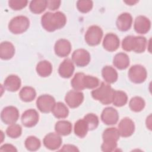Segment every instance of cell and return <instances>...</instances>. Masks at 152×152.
<instances>
[{
    "label": "cell",
    "mask_w": 152,
    "mask_h": 152,
    "mask_svg": "<svg viewBox=\"0 0 152 152\" xmlns=\"http://www.w3.org/2000/svg\"><path fill=\"white\" fill-rule=\"evenodd\" d=\"M66 22V18L65 14L57 11L52 13L47 12L42 16L41 23L43 28L49 32L54 31L65 26Z\"/></svg>",
    "instance_id": "6da1fadb"
},
{
    "label": "cell",
    "mask_w": 152,
    "mask_h": 152,
    "mask_svg": "<svg viewBox=\"0 0 152 152\" xmlns=\"http://www.w3.org/2000/svg\"><path fill=\"white\" fill-rule=\"evenodd\" d=\"M147 40L142 36H128L122 42V49L127 52L134 51L136 53L144 52L146 48Z\"/></svg>",
    "instance_id": "7a4b0ae2"
},
{
    "label": "cell",
    "mask_w": 152,
    "mask_h": 152,
    "mask_svg": "<svg viewBox=\"0 0 152 152\" xmlns=\"http://www.w3.org/2000/svg\"><path fill=\"white\" fill-rule=\"evenodd\" d=\"M115 91L110 85L102 82L98 88L91 91V96L102 104H109L113 102Z\"/></svg>",
    "instance_id": "3957f363"
},
{
    "label": "cell",
    "mask_w": 152,
    "mask_h": 152,
    "mask_svg": "<svg viewBox=\"0 0 152 152\" xmlns=\"http://www.w3.org/2000/svg\"><path fill=\"white\" fill-rule=\"evenodd\" d=\"M29 26L28 18L23 15H19L11 19L8 24V28L13 34H18L25 32L28 28Z\"/></svg>",
    "instance_id": "277c9868"
},
{
    "label": "cell",
    "mask_w": 152,
    "mask_h": 152,
    "mask_svg": "<svg viewBox=\"0 0 152 152\" xmlns=\"http://www.w3.org/2000/svg\"><path fill=\"white\" fill-rule=\"evenodd\" d=\"M103 31L97 26H91L87 29L85 34V40L90 46L98 45L103 37Z\"/></svg>",
    "instance_id": "5b68a950"
},
{
    "label": "cell",
    "mask_w": 152,
    "mask_h": 152,
    "mask_svg": "<svg viewBox=\"0 0 152 152\" xmlns=\"http://www.w3.org/2000/svg\"><path fill=\"white\" fill-rule=\"evenodd\" d=\"M146 69L141 65L132 66L128 71L129 80L134 83L140 84L143 83L147 78Z\"/></svg>",
    "instance_id": "8992f818"
},
{
    "label": "cell",
    "mask_w": 152,
    "mask_h": 152,
    "mask_svg": "<svg viewBox=\"0 0 152 152\" xmlns=\"http://www.w3.org/2000/svg\"><path fill=\"white\" fill-rule=\"evenodd\" d=\"M55 103L54 97L49 94L41 95L36 100L37 107L43 113L50 112Z\"/></svg>",
    "instance_id": "52a82bcc"
},
{
    "label": "cell",
    "mask_w": 152,
    "mask_h": 152,
    "mask_svg": "<svg viewBox=\"0 0 152 152\" xmlns=\"http://www.w3.org/2000/svg\"><path fill=\"white\" fill-rule=\"evenodd\" d=\"M19 118V112L17 107L10 106L4 108L1 113V118L5 124H15Z\"/></svg>",
    "instance_id": "ba28073f"
},
{
    "label": "cell",
    "mask_w": 152,
    "mask_h": 152,
    "mask_svg": "<svg viewBox=\"0 0 152 152\" xmlns=\"http://www.w3.org/2000/svg\"><path fill=\"white\" fill-rule=\"evenodd\" d=\"M72 60L77 66H86L90 61V55L86 49H78L73 52Z\"/></svg>",
    "instance_id": "9c48e42d"
},
{
    "label": "cell",
    "mask_w": 152,
    "mask_h": 152,
    "mask_svg": "<svg viewBox=\"0 0 152 152\" xmlns=\"http://www.w3.org/2000/svg\"><path fill=\"white\" fill-rule=\"evenodd\" d=\"M65 100L71 108H76L83 103L84 100V94L81 91L70 90L66 94Z\"/></svg>",
    "instance_id": "30bf717a"
},
{
    "label": "cell",
    "mask_w": 152,
    "mask_h": 152,
    "mask_svg": "<svg viewBox=\"0 0 152 152\" xmlns=\"http://www.w3.org/2000/svg\"><path fill=\"white\" fill-rule=\"evenodd\" d=\"M101 119L106 125H115L118 122L119 119L118 112L115 109L112 107H106L102 111Z\"/></svg>",
    "instance_id": "8fae6325"
},
{
    "label": "cell",
    "mask_w": 152,
    "mask_h": 152,
    "mask_svg": "<svg viewBox=\"0 0 152 152\" xmlns=\"http://www.w3.org/2000/svg\"><path fill=\"white\" fill-rule=\"evenodd\" d=\"M118 131L120 135L128 137L133 134L135 131L134 122L129 118H124L118 124Z\"/></svg>",
    "instance_id": "7c38bea8"
},
{
    "label": "cell",
    "mask_w": 152,
    "mask_h": 152,
    "mask_svg": "<svg viewBox=\"0 0 152 152\" xmlns=\"http://www.w3.org/2000/svg\"><path fill=\"white\" fill-rule=\"evenodd\" d=\"M39 119V115L37 112L34 109H28L26 110L21 116V122L23 125L28 128L35 126Z\"/></svg>",
    "instance_id": "4fadbf2b"
},
{
    "label": "cell",
    "mask_w": 152,
    "mask_h": 152,
    "mask_svg": "<svg viewBox=\"0 0 152 152\" xmlns=\"http://www.w3.org/2000/svg\"><path fill=\"white\" fill-rule=\"evenodd\" d=\"M62 138L58 134L50 132L43 138V144L48 149L55 150L59 148L62 144Z\"/></svg>",
    "instance_id": "5bb4252c"
},
{
    "label": "cell",
    "mask_w": 152,
    "mask_h": 152,
    "mask_svg": "<svg viewBox=\"0 0 152 152\" xmlns=\"http://www.w3.org/2000/svg\"><path fill=\"white\" fill-rule=\"evenodd\" d=\"M54 50L57 56L59 57H66L71 52V45L66 39H59L55 43Z\"/></svg>",
    "instance_id": "9a60e30c"
},
{
    "label": "cell",
    "mask_w": 152,
    "mask_h": 152,
    "mask_svg": "<svg viewBox=\"0 0 152 152\" xmlns=\"http://www.w3.org/2000/svg\"><path fill=\"white\" fill-rule=\"evenodd\" d=\"M134 27L137 33L139 34H145L151 28V21L146 17L139 15L135 20Z\"/></svg>",
    "instance_id": "2e32d148"
},
{
    "label": "cell",
    "mask_w": 152,
    "mask_h": 152,
    "mask_svg": "<svg viewBox=\"0 0 152 152\" xmlns=\"http://www.w3.org/2000/svg\"><path fill=\"white\" fill-rule=\"evenodd\" d=\"M120 41L117 35L110 33L106 34L103 41V46L107 51L113 52L118 49Z\"/></svg>",
    "instance_id": "e0dca14e"
},
{
    "label": "cell",
    "mask_w": 152,
    "mask_h": 152,
    "mask_svg": "<svg viewBox=\"0 0 152 152\" xmlns=\"http://www.w3.org/2000/svg\"><path fill=\"white\" fill-rule=\"evenodd\" d=\"M116 23L119 30L126 31L131 27L132 23V16L129 13L124 12L118 16Z\"/></svg>",
    "instance_id": "ac0fdd59"
},
{
    "label": "cell",
    "mask_w": 152,
    "mask_h": 152,
    "mask_svg": "<svg viewBox=\"0 0 152 152\" xmlns=\"http://www.w3.org/2000/svg\"><path fill=\"white\" fill-rule=\"evenodd\" d=\"M74 69V65L72 61L69 58H67L64 59L60 64L58 69V72L61 77L69 78L72 75Z\"/></svg>",
    "instance_id": "d6986e66"
},
{
    "label": "cell",
    "mask_w": 152,
    "mask_h": 152,
    "mask_svg": "<svg viewBox=\"0 0 152 152\" xmlns=\"http://www.w3.org/2000/svg\"><path fill=\"white\" fill-rule=\"evenodd\" d=\"M15 48L10 42H2L0 45V57L2 59L8 60L13 57Z\"/></svg>",
    "instance_id": "ffe728a7"
},
{
    "label": "cell",
    "mask_w": 152,
    "mask_h": 152,
    "mask_svg": "<svg viewBox=\"0 0 152 152\" xmlns=\"http://www.w3.org/2000/svg\"><path fill=\"white\" fill-rule=\"evenodd\" d=\"M21 84L20 78L16 75H8L4 82V87L12 92L17 91L20 88Z\"/></svg>",
    "instance_id": "44dd1931"
},
{
    "label": "cell",
    "mask_w": 152,
    "mask_h": 152,
    "mask_svg": "<svg viewBox=\"0 0 152 152\" xmlns=\"http://www.w3.org/2000/svg\"><path fill=\"white\" fill-rule=\"evenodd\" d=\"M113 64L118 69H125L129 65V58L126 53L120 52L114 56Z\"/></svg>",
    "instance_id": "7402d4cb"
},
{
    "label": "cell",
    "mask_w": 152,
    "mask_h": 152,
    "mask_svg": "<svg viewBox=\"0 0 152 152\" xmlns=\"http://www.w3.org/2000/svg\"><path fill=\"white\" fill-rule=\"evenodd\" d=\"M119 132L118 129L116 128L111 127L106 129L102 134V138L103 142L117 143L118 140L119 138Z\"/></svg>",
    "instance_id": "603a6c76"
},
{
    "label": "cell",
    "mask_w": 152,
    "mask_h": 152,
    "mask_svg": "<svg viewBox=\"0 0 152 152\" xmlns=\"http://www.w3.org/2000/svg\"><path fill=\"white\" fill-rule=\"evenodd\" d=\"M102 75L104 81L109 84L115 83L118 80V72L111 66H105L102 71Z\"/></svg>",
    "instance_id": "cb8c5ba5"
},
{
    "label": "cell",
    "mask_w": 152,
    "mask_h": 152,
    "mask_svg": "<svg viewBox=\"0 0 152 152\" xmlns=\"http://www.w3.org/2000/svg\"><path fill=\"white\" fill-rule=\"evenodd\" d=\"M55 130L60 135H68L72 131V124L68 121H59L56 123Z\"/></svg>",
    "instance_id": "d4e9b609"
},
{
    "label": "cell",
    "mask_w": 152,
    "mask_h": 152,
    "mask_svg": "<svg viewBox=\"0 0 152 152\" xmlns=\"http://www.w3.org/2000/svg\"><path fill=\"white\" fill-rule=\"evenodd\" d=\"M36 71L40 77H48L52 72V65L48 61H41L36 66Z\"/></svg>",
    "instance_id": "484cf974"
},
{
    "label": "cell",
    "mask_w": 152,
    "mask_h": 152,
    "mask_svg": "<svg viewBox=\"0 0 152 152\" xmlns=\"http://www.w3.org/2000/svg\"><path fill=\"white\" fill-rule=\"evenodd\" d=\"M74 131L77 136L80 138H84L89 131L87 123L84 119L78 120L75 123Z\"/></svg>",
    "instance_id": "4316f807"
},
{
    "label": "cell",
    "mask_w": 152,
    "mask_h": 152,
    "mask_svg": "<svg viewBox=\"0 0 152 152\" xmlns=\"http://www.w3.org/2000/svg\"><path fill=\"white\" fill-rule=\"evenodd\" d=\"M52 112L53 115L58 119L65 118L69 114V110L65 104L62 102H58L55 104Z\"/></svg>",
    "instance_id": "83f0119b"
},
{
    "label": "cell",
    "mask_w": 152,
    "mask_h": 152,
    "mask_svg": "<svg viewBox=\"0 0 152 152\" xmlns=\"http://www.w3.org/2000/svg\"><path fill=\"white\" fill-rule=\"evenodd\" d=\"M19 96L23 101L25 102H30L35 99L36 93L34 88L26 86L21 88L20 91Z\"/></svg>",
    "instance_id": "f1b7e54d"
},
{
    "label": "cell",
    "mask_w": 152,
    "mask_h": 152,
    "mask_svg": "<svg viewBox=\"0 0 152 152\" xmlns=\"http://www.w3.org/2000/svg\"><path fill=\"white\" fill-rule=\"evenodd\" d=\"M47 7V1L33 0L30 3L29 8L34 14H40L43 12Z\"/></svg>",
    "instance_id": "f546056e"
},
{
    "label": "cell",
    "mask_w": 152,
    "mask_h": 152,
    "mask_svg": "<svg viewBox=\"0 0 152 152\" xmlns=\"http://www.w3.org/2000/svg\"><path fill=\"white\" fill-rule=\"evenodd\" d=\"M128 101V96L126 94L122 91L115 90L113 99V104L115 106L121 107L126 104Z\"/></svg>",
    "instance_id": "4dcf8cb0"
},
{
    "label": "cell",
    "mask_w": 152,
    "mask_h": 152,
    "mask_svg": "<svg viewBox=\"0 0 152 152\" xmlns=\"http://www.w3.org/2000/svg\"><path fill=\"white\" fill-rule=\"evenodd\" d=\"M145 102L142 98L138 96L132 97L129 103V106L131 110L138 112L141 111L145 107Z\"/></svg>",
    "instance_id": "1f68e13d"
},
{
    "label": "cell",
    "mask_w": 152,
    "mask_h": 152,
    "mask_svg": "<svg viewBox=\"0 0 152 152\" xmlns=\"http://www.w3.org/2000/svg\"><path fill=\"white\" fill-rule=\"evenodd\" d=\"M25 147L29 151H36L40 147L41 143L39 139L34 136H30L25 140Z\"/></svg>",
    "instance_id": "d6a6232c"
},
{
    "label": "cell",
    "mask_w": 152,
    "mask_h": 152,
    "mask_svg": "<svg viewBox=\"0 0 152 152\" xmlns=\"http://www.w3.org/2000/svg\"><path fill=\"white\" fill-rule=\"evenodd\" d=\"M84 75L83 72H77L75 74L71 81V84L74 90L80 91L84 89L83 84V79Z\"/></svg>",
    "instance_id": "836d02e7"
},
{
    "label": "cell",
    "mask_w": 152,
    "mask_h": 152,
    "mask_svg": "<svg viewBox=\"0 0 152 152\" xmlns=\"http://www.w3.org/2000/svg\"><path fill=\"white\" fill-rule=\"evenodd\" d=\"M83 84L84 89H92L97 87L99 84V80L97 78L91 75H84L83 79Z\"/></svg>",
    "instance_id": "e575fe53"
},
{
    "label": "cell",
    "mask_w": 152,
    "mask_h": 152,
    "mask_svg": "<svg viewBox=\"0 0 152 152\" xmlns=\"http://www.w3.org/2000/svg\"><path fill=\"white\" fill-rule=\"evenodd\" d=\"M6 133L7 135L10 138H17L21 135V126L20 125L12 124L7 128L6 130Z\"/></svg>",
    "instance_id": "d590c367"
},
{
    "label": "cell",
    "mask_w": 152,
    "mask_h": 152,
    "mask_svg": "<svg viewBox=\"0 0 152 152\" xmlns=\"http://www.w3.org/2000/svg\"><path fill=\"white\" fill-rule=\"evenodd\" d=\"M84 119L87 123L89 131H92L97 128L99 125V118L94 113H88L84 117Z\"/></svg>",
    "instance_id": "8d00e7d4"
},
{
    "label": "cell",
    "mask_w": 152,
    "mask_h": 152,
    "mask_svg": "<svg viewBox=\"0 0 152 152\" xmlns=\"http://www.w3.org/2000/svg\"><path fill=\"white\" fill-rule=\"evenodd\" d=\"M93 2L91 1L80 0L77 2V8L82 13H87L91 10L93 8Z\"/></svg>",
    "instance_id": "74e56055"
},
{
    "label": "cell",
    "mask_w": 152,
    "mask_h": 152,
    "mask_svg": "<svg viewBox=\"0 0 152 152\" xmlns=\"http://www.w3.org/2000/svg\"><path fill=\"white\" fill-rule=\"evenodd\" d=\"M28 1L26 0H10L8 1L9 7L14 10H20L25 8Z\"/></svg>",
    "instance_id": "f35d334b"
},
{
    "label": "cell",
    "mask_w": 152,
    "mask_h": 152,
    "mask_svg": "<svg viewBox=\"0 0 152 152\" xmlns=\"http://www.w3.org/2000/svg\"><path fill=\"white\" fill-rule=\"evenodd\" d=\"M117 147V143H110L103 142L101 145V149L103 151L109 152L115 151Z\"/></svg>",
    "instance_id": "ab89813d"
},
{
    "label": "cell",
    "mask_w": 152,
    "mask_h": 152,
    "mask_svg": "<svg viewBox=\"0 0 152 152\" xmlns=\"http://www.w3.org/2000/svg\"><path fill=\"white\" fill-rule=\"evenodd\" d=\"M61 1H55V0H49L47 1V7L52 11H55L59 8L61 5Z\"/></svg>",
    "instance_id": "60d3db41"
},
{
    "label": "cell",
    "mask_w": 152,
    "mask_h": 152,
    "mask_svg": "<svg viewBox=\"0 0 152 152\" xmlns=\"http://www.w3.org/2000/svg\"><path fill=\"white\" fill-rule=\"evenodd\" d=\"M1 151H17L15 147L10 144H5L1 147Z\"/></svg>",
    "instance_id": "b9f144b4"
},
{
    "label": "cell",
    "mask_w": 152,
    "mask_h": 152,
    "mask_svg": "<svg viewBox=\"0 0 152 152\" xmlns=\"http://www.w3.org/2000/svg\"><path fill=\"white\" fill-rule=\"evenodd\" d=\"M60 151H79V150L77 148V147L71 145V144H65L62 148L60 150Z\"/></svg>",
    "instance_id": "7bdbcfd3"
},
{
    "label": "cell",
    "mask_w": 152,
    "mask_h": 152,
    "mask_svg": "<svg viewBox=\"0 0 152 152\" xmlns=\"http://www.w3.org/2000/svg\"><path fill=\"white\" fill-rule=\"evenodd\" d=\"M125 2L129 5H134L135 3L138 2L137 1H125Z\"/></svg>",
    "instance_id": "ee69618b"
}]
</instances>
